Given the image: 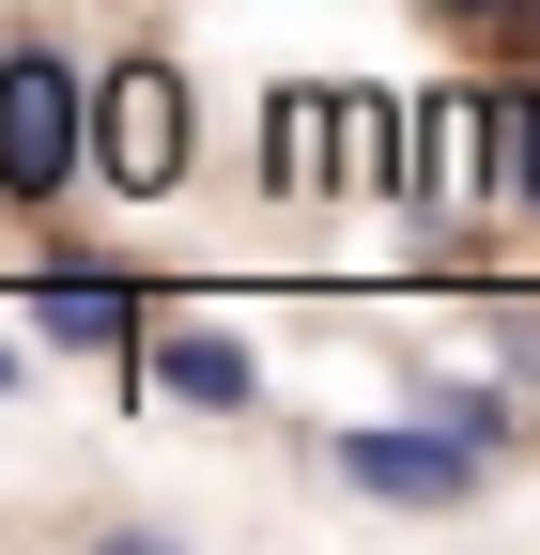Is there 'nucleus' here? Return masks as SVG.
Returning a JSON list of instances; mask_svg holds the SVG:
<instances>
[{
    "mask_svg": "<svg viewBox=\"0 0 540 555\" xmlns=\"http://www.w3.org/2000/svg\"><path fill=\"white\" fill-rule=\"evenodd\" d=\"M93 185V62L0 31V217H62Z\"/></svg>",
    "mask_w": 540,
    "mask_h": 555,
    "instance_id": "f257e3e1",
    "label": "nucleus"
},
{
    "mask_svg": "<svg viewBox=\"0 0 540 555\" xmlns=\"http://www.w3.org/2000/svg\"><path fill=\"white\" fill-rule=\"evenodd\" d=\"M324 478H340L356 509H401V525H448V509H479V478H494V448L463 433V416H433V401H401V416H356V433H324Z\"/></svg>",
    "mask_w": 540,
    "mask_h": 555,
    "instance_id": "f03ea898",
    "label": "nucleus"
},
{
    "mask_svg": "<svg viewBox=\"0 0 540 555\" xmlns=\"http://www.w3.org/2000/svg\"><path fill=\"white\" fill-rule=\"evenodd\" d=\"M185 170H201V124H185V62L124 47L108 78H93V185H108V201H170Z\"/></svg>",
    "mask_w": 540,
    "mask_h": 555,
    "instance_id": "7ed1b4c3",
    "label": "nucleus"
},
{
    "mask_svg": "<svg viewBox=\"0 0 540 555\" xmlns=\"http://www.w3.org/2000/svg\"><path fill=\"white\" fill-rule=\"evenodd\" d=\"M16 324L47 339V356H108V371H124V356H140V339H155L170 309H155V278H124V262H78V247H47V262L16 278Z\"/></svg>",
    "mask_w": 540,
    "mask_h": 555,
    "instance_id": "20e7f679",
    "label": "nucleus"
},
{
    "mask_svg": "<svg viewBox=\"0 0 540 555\" xmlns=\"http://www.w3.org/2000/svg\"><path fill=\"white\" fill-rule=\"evenodd\" d=\"M124 401H170V416H217V433H247V416H262V356H247L232 324H185V309H170L140 356H124Z\"/></svg>",
    "mask_w": 540,
    "mask_h": 555,
    "instance_id": "39448f33",
    "label": "nucleus"
},
{
    "mask_svg": "<svg viewBox=\"0 0 540 555\" xmlns=\"http://www.w3.org/2000/svg\"><path fill=\"white\" fill-rule=\"evenodd\" d=\"M479 108V201L494 217H540V62H510L494 93H463Z\"/></svg>",
    "mask_w": 540,
    "mask_h": 555,
    "instance_id": "423d86ee",
    "label": "nucleus"
},
{
    "mask_svg": "<svg viewBox=\"0 0 540 555\" xmlns=\"http://www.w3.org/2000/svg\"><path fill=\"white\" fill-rule=\"evenodd\" d=\"M494 356H510V371L540 386V294H494Z\"/></svg>",
    "mask_w": 540,
    "mask_h": 555,
    "instance_id": "0eeeda50",
    "label": "nucleus"
},
{
    "mask_svg": "<svg viewBox=\"0 0 540 555\" xmlns=\"http://www.w3.org/2000/svg\"><path fill=\"white\" fill-rule=\"evenodd\" d=\"M417 16H448V31H525L540 0H417Z\"/></svg>",
    "mask_w": 540,
    "mask_h": 555,
    "instance_id": "6e6552de",
    "label": "nucleus"
},
{
    "mask_svg": "<svg viewBox=\"0 0 540 555\" xmlns=\"http://www.w3.org/2000/svg\"><path fill=\"white\" fill-rule=\"evenodd\" d=\"M0 401H31V356H16V339H0Z\"/></svg>",
    "mask_w": 540,
    "mask_h": 555,
    "instance_id": "1a4fd4ad",
    "label": "nucleus"
}]
</instances>
